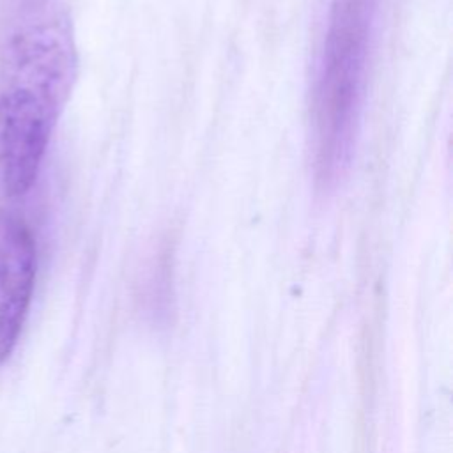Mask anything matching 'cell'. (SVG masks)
Listing matches in <instances>:
<instances>
[{"label":"cell","mask_w":453,"mask_h":453,"mask_svg":"<svg viewBox=\"0 0 453 453\" xmlns=\"http://www.w3.org/2000/svg\"><path fill=\"white\" fill-rule=\"evenodd\" d=\"M78 53L62 0H4L0 7V191L35 182L71 96Z\"/></svg>","instance_id":"6da1fadb"},{"label":"cell","mask_w":453,"mask_h":453,"mask_svg":"<svg viewBox=\"0 0 453 453\" xmlns=\"http://www.w3.org/2000/svg\"><path fill=\"white\" fill-rule=\"evenodd\" d=\"M380 0H333L311 88L313 175L333 189L350 168Z\"/></svg>","instance_id":"7a4b0ae2"},{"label":"cell","mask_w":453,"mask_h":453,"mask_svg":"<svg viewBox=\"0 0 453 453\" xmlns=\"http://www.w3.org/2000/svg\"><path fill=\"white\" fill-rule=\"evenodd\" d=\"M37 273V250L28 225L0 207V363L9 359L25 326Z\"/></svg>","instance_id":"3957f363"}]
</instances>
